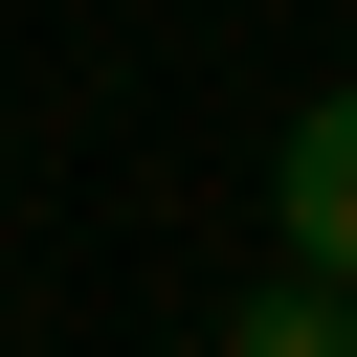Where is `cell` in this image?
Returning <instances> with one entry per match:
<instances>
[{"mask_svg":"<svg viewBox=\"0 0 357 357\" xmlns=\"http://www.w3.org/2000/svg\"><path fill=\"white\" fill-rule=\"evenodd\" d=\"M268 223H290V268H312V290H357V89H312V112H290Z\"/></svg>","mask_w":357,"mask_h":357,"instance_id":"6da1fadb","label":"cell"},{"mask_svg":"<svg viewBox=\"0 0 357 357\" xmlns=\"http://www.w3.org/2000/svg\"><path fill=\"white\" fill-rule=\"evenodd\" d=\"M223 357H357V290H312V268H290V290H245V335H223Z\"/></svg>","mask_w":357,"mask_h":357,"instance_id":"7a4b0ae2","label":"cell"}]
</instances>
